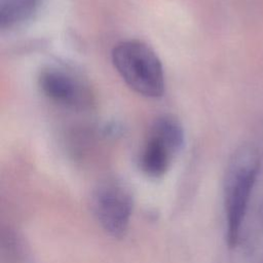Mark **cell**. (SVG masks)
<instances>
[{"instance_id":"cell-1","label":"cell","mask_w":263,"mask_h":263,"mask_svg":"<svg viewBox=\"0 0 263 263\" xmlns=\"http://www.w3.org/2000/svg\"><path fill=\"white\" fill-rule=\"evenodd\" d=\"M259 168V155L251 145L239 147L228 162L224 177L223 197L226 241L229 248H235L238 243Z\"/></svg>"},{"instance_id":"cell-2","label":"cell","mask_w":263,"mask_h":263,"mask_svg":"<svg viewBox=\"0 0 263 263\" xmlns=\"http://www.w3.org/2000/svg\"><path fill=\"white\" fill-rule=\"evenodd\" d=\"M111 58L114 68L134 91L147 98L163 95V67L149 45L136 39L120 41L113 47Z\"/></svg>"},{"instance_id":"cell-3","label":"cell","mask_w":263,"mask_h":263,"mask_svg":"<svg viewBox=\"0 0 263 263\" xmlns=\"http://www.w3.org/2000/svg\"><path fill=\"white\" fill-rule=\"evenodd\" d=\"M185 142L183 126L173 115L157 117L148 129L139 153L140 170L148 177H162Z\"/></svg>"},{"instance_id":"cell-4","label":"cell","mask_w":263,"mask_h":263,"mask_svg":"<svg viewBox=\"0 0 263 263\" xmlns=\"http://www.w3.org/2000/svg\"><path fill=\"white\" fill-rule=\"evenodd\" d=\"M38 86L54 104L74 111H85L95 103L89 84L79 75L61 67H47L40 71Z\"/></svg>"},{"instance_id":"cell-5","label":"cell","mask_w":263,"mask_h":263,"mask_svg":"<svg viewBox=\"0 0 263 263\" xmlns=\"http://www.w3.org/2000/svg\"><path fill=\"white\" fill-rule=\"evenodd\" d=\"M93 215L111 236L120 238L128 229L133 212L129 192L119 183L106 182L97 187L91 197Z\"/></svg>"},{"instance_id":"cell-6","label":"cell","mask_w":263,"mask_h":263,"mask_svg":"<svg viewBox=\"0 0 263 263\" xmlns=\"http://www.w3.org/2000/svg\"><path fill=\"white\" fill-rule=\"evenodd\" d=\"M42 0H0L2 30L17 27L37 11Z\"/></svg>"}]
</instances>
